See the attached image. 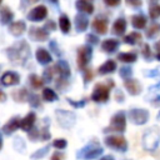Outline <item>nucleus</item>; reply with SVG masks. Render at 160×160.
<instances>
[{
    "label": "nucleus",
    "instance_id": "f257e3e1",
    "mask_svg": "<svg viewBox=\"0 0 160 160\" xmlns=\"http://www.w3.org/2000/svg\"><path fill=\"white\" fill-rule=\"evenodd\" d=\"M8 54H9L10 60L12 61V64L22 65L30 55V49H29V45L25 41H21L19 44H15L14 46L9 48Z\"/></svg>",
    "mask_w": 160,
    "mask_h": 160
},
{
    "label": "nucleus",
    "instance_id": "f03ea898",
    "mask_svg": "<svg viewBox=\"0 0 160 160\" xmlns=\"http://www.w3.org/2000/svg\"><path fill=\"white\" fill-rule=\"evenodd\" d=\"M114 86V82L111 80H108L106 82H99L94 86V91L91 94V99L95 102H105L109 100L110 89Z\"/></svg>",
    "mask_w": 160,
    "mask_h": 160
},
{
    "label": "nucleus",
    "instance_id": "7ed1b4c3",
    "mask_svg": "<svg viewBox=\"0 0 160 160\" xmlns=\"http://www.w3.org/2000/svg\"><path fill=\"white\" fill-rule=\"evenodd\" d=\"M126 129V118H125V112L119 111L116 112L111 120H110V125L109 128L105 129V131H118V132H122Z\"/></svg>",
    "mask_w": 160,
    "mask_h": 160
},
{
    "label": "nucleus",
    "instance_id": "20e7f679",
    "mask_svg": "<svg viewBox=\"0 0 160 160\" xmlns=\"http://www.w3.org/2000/svg\"><path fill=\"white\" fill-rule=\"evenodd\" d=\"M92 55V49L89 45H82L78 49V66L80 70H85Z\"/></svg>",
    "mask_w": 160,
    "mask_h": 160
},
{
    "label": "nucleus",
    "instance_id": "39448f33",
    "mask_svg": "<svg viewBox=\"0 0 160 160\" xmlns=\"http://www.w3.org/2000/svg\"><path fill=\"white\" fill-rule=\"evenodd\" d=\"M105 144L109 146V148H112V149H116V150H126L128 148V142H126V139L122 136V135H109L105 138Z\"/></svg>",
    "mask_w": 160,
    "mask_h": 160
},
{
    "label": "nucleus",
    "instance_id": "423d86ee",
    "mask_svg": "<svg viewBox=\"0 0 160 160\" xmlns=\"http://www.w3.org/2000/svg\"><path fill=\"white\" fill-rule=\"evenodd\" d=\"M130 120L136 125H142L149 120V111L144 109H132L129 111Z\"/></svg>",
    "mask_w": 160,
    "mask_h": 160
},
{
    "label": "nucleus",
    "instance_id": "0eeeda50",
    "mask_svg": "<svg viewBox=\"0 0 160 160\" xmlns=\"http://www.w3.org/2000/svg\"><path fill=\"white\" fill-rule=\"evenodd\" d=\"M102 152V148L99 146L98 144H89L86 148H84L80 152L79 156L84 158V159H94L98 155H100Z\"/></svg>",
    "mask_w": 160,
    "mask_h": 160
},
{
    "label": "nucleus",
    "instance_id": "6e6552de",
    "mask_svg": "<svg viewBox=\"0 0 160 160\" xmlns=\"http://www.w3.org/2000/svg\"><path fill=\"white\" fill-rule=\"evenodd\" d=\"M48 16V9L44 5H39L34 9H31L28 14V19L31 21H40L44 20Z\"/></svg>",
    "mask_w": 160,
    "mask_h": 160
},
{
    "label": "nucleus",
    "instance_id": "1a4fd4ad",
    "mask_svg": "<svg viewBox=\"0 0 160 160\" xmlns=\"http://www.w3.org/2000/svg\"><path fill=\"white\" fill-rule=\"evenodd\" d=\"M29 38L32 39L34 41H45V40L49 39V34H48V31L45 29H40V28L32 26V28H30Z\"/></svg>",
    "mask_w": 160,
    "mask_h": 160
},
{
    "label": "nucleus",
    "instance_id": "9d476101",
    "mask_svg": "<svg viewBox=\"0 0 160 160\" xmlns=\"http://www.w3.org/2000/svg\"><path fill=\"white\" fill-rule=\"evenodd\" d=\"M124 86L129 91L130 95H139L141 92V85L136 79H125L124 80Z\"/></svg>",
    "mask_w": 160,
    "mask_h": 160
},
{
    "label": "nucleus",
    "instance_id": "9b49d317",
    "mask_svg": "<svg viewBox=\"0 0 160 160\" xmlns=\"http://www.w3.org/2000/svg\"><path fill=\"white\" fill-rule=\"evenodd\" d=\"M0 81H1V84L5 85V86H11V85L19 84L20 78H19V75H18L16 72H14V71H6V72L2 74Z\"/></svg>",
    "mask_w": 160,
    "mask_h": 160
},
{
    "label": "nucleus",
    "instance_id": "f8f14e48",
    "mask_svg": "<svg viewBox=\"0 0 160 160\" xmlns=\"http://www.w3.org/2000/svg\"><path fill=\"white\" fill-rule=\"evenodd\" d=\"M91 26H92V29L98 34L104 35L108 31V20L106 19H102V18H96V19H94Z\"/></svg>",
    "mask_w": 160,
    "mask_h": 160
},
{
    "label": "nucleus",
    "instance_id": "ddd939ff",
    "mask_svg": "<svg viewBox=\"0 0 160 160\" xmlns=\"http://www.w3.org/2000/svg\"><path fill=\"white\" fill-rule=\"evenodd\" d=\"M52 69H54V72H56L58 75H60V78H68L69 75H70V68L68 66V64L65 62V61H62V60H60V61H58L54 66H52Z\"/></svg>",
    "mask_w": 160,
    "mask_h": 160
},
{
    "label": "nucleus",
    "instance_id": "4468645a",
    "mask_svg": "<svg viewBox=\"0 0 160 160\" xmlns=\"http://www.w3.org/2000/svg\"><path fill=\"white\" fill-rule=\"evenodd\" d=\"M35 120H36V115L35 112H29L24 119H21L20 121V128L25 131H30L35 124Z\"/></svg>",
    "mask_w": 160,
    "mask_h": 160
},
{
    "label": "nucleus",
    "instance_id": "2eb2a0df",
    "mask_svg": "<svg viewBox=\"0 0 160 160\" xmlns=\"http://www.w3.org/2000/svg\"><path fill=\"white\" fill-rule=\"evenodd\" d=\"M35 55H36V60H38L40 64H42V65H46V64L51 62V60H52L50 52H49L46 49H44V48L38 49Z\"/></svg>",
    "mask_w": 160,
    "mask_h": 160
},
{
    "label": "nucleus",
    "instance_id": "dca6fc26",
    "mask_svg": "<svg viewBox=\"0 0 160 160\" xmlns=\"http://www.w3.org/2000/svg\"><path fill=\"white\" fill-rule=\"evenodd\" d=\"M20 118H18V116H14L12 119H10L5 125H4V128H2V131L5 132V134H11V132H14L18 128H20Z\"/></svg>",
    "mask_w": 160,
    "mask_h": 160
},
{
    "label": "nucleus",
    "instance_id": "f3484780",
    "mask_svg": "<svg viewBox=\"0 0 160 160\" xmlns=\"http://www.w3.org/2000/svg\"><path fill=\"white\" fill-rule=\"evenodd\" d=\"M25 30H26V25L24 21H15V22H11L9 26V31L14 36H20L21 34H24Z\"/></svg>",
    "mask_w": 160,
    "mask_h": 160
},
{
    "label": "nucleus",
    "instance_id": "a211bd4d",
    "mask_svg": "<svg viewBox=\"0 0 160 160\" xmlns=\"http://www.w3.org/2000/svg\"><path fill=\"white\" fill-rule=\"evenodd\" d=\"M119 48V41L115 39H105L101 42V50L105 52H114Z\"/></svg>",
    "mask_w": 160,
    "mask_h": 160
},
{
    "label": "nucleus",
    "instance_id": "6ab92c4d",
    "mask_svg": "<svg viewBox=\"0 0 160 160\" xmlns=\"http://www.w3.org/2000/svg\"><path fill=\"white\" fill-rule=\"evenodd\" d=\"M116 70V62L114 60H106L101 66H99L98 71L100 75H105V74H111Z\"/></svg>",
    "mask_w": 160,
    "mask_h": 160
},
{
    "label": "nucleus",
    "instance_id": "aec40b11",
    "mask_svg": "<svg viewBox=\"0 0 160 160\" xmlns=\"http://www.w3.org/2000/svg\"><path fill=\"white\" fill-rule=\"evenodd\" d=\"M76 8L79 11L85 12V14H92L94 12V5L88 0H78Z\"/></svg>",
    "mask_w": 160,
    "mask_h": 160
},
{
    "label": "nucleus",
    "instance_id": "412c9836",
    "mask_svg": "<svg viewBox=\"0 0 160 160\" xmlns=\"http://www.w3.org/2000/svg\"><path fill=\"white\" fill-rule=\"evenodd\" d=\"M14 14L8 6H2L0 9V21L1 24H10L12 21Z\"/></svg>",
    "mask_w": 160,
    "mask_h": 160
},
{
    "label": "nucleus",
    "instance_id": "4be33fe9",
    "mask_svg": "<svg viewBox=\"0 0 160 160\" xmlns=\"http://www.w3.org/2000/svg\"><path fill=\"white\" fill-rule=\"evenodd\" d=\"M146 22H148V20H146L145 15H142V14L131 16V24L135 29H144L146 26Z\"/></svg>",
    "mask_w": 160,
    "mask_h": 160
},
{
    "label": "nucleus",
    "instance_id": "5701e85b",
    "mask_svg": "<svg viewBox=\"0 0 160 160\" xmlns=\"http://www.w3.org/2000/svg\"><path fill=\"white\" fill-rule=\"evenodd\" d=\"M88 25H89V20L85 15L79 14L75 16V26H76L78 31H85L88 29Z\"/></svg>",
    "mask_w": 160,
    "mask_h": 160
},
{
    "label": "nucleus",
    "instance_id": "b1692460",
    "mask_svg": "<svg viewBox=\"0 0 160 160\" xmlns=\"http://www.w3.org/2000/svg\"><path fill=\"white\" fill-rule=\"evenodd\" d=\"M125 30H126V21L122 18H119L118 20H115L112 25V32L115 35H122Z\"/></svg>",
    "mask_w": 160,
    "mask_h": 160
},
{
    "label": "nucleus",
    "instance_id": "393cba45",
    "mask_svg": "<svg viewBox=\"0 0 160 160\" xmlns=\"http://www.w3.org/2000/svg\"><path fill=\"white\" fill-rule=\"evenodd\" d=\"M141 40V34L138 31H132L130 34H128L126 36H124V42L130 44V45H135L138 42H140Z\"/></svg>",
    "mask_w": 160,
    "mask_h": 160
},
{
    "label": "nucleus",
    "instance_id": "a878e982",
    "mask_svg": "<svg viewBox=\"0 0 160 160\" xmlns=\"http://www.w3.org/2000/svg\"><path fill=\"white\" fill-rule=\"evenodd\" d=\"M59 26H60V30L64 32V34H68L70 31V28H71V24H70V20L66 15H61L59 18Z\"/></svg>",
    "mask_w": 160,
    "mask_h": 160
},
{
    "label": "nucleus",
    "instance_id": "bb28decb",
    "mask_svg": "<svg viewBox=\"0 0 160 160\" xmlns=\"http://www.w3.org/2000/svg\"><path fill=\"white\" fill-rule=\"evenodd\" d=\"M138 55L136 52H120L118 54V60L122 61V62H134L136 61Z\"/></svg>",
    "mask_w": 160,
    "mask_h": 160
},
{
    "label": "nucleus",
    "instance_id": "cd10ccee",
    "mask_svg": "<svg viewBox=\"0 0 160 160\" xmlns=\"http://www.w3.org/2000/svg\"><path fill=\"white\" fill-rule=\"evenodd\" d=\"M12 98L15 99V101H20V102H22V101H25V100H28V98H30L29 96V94H28V91H26V89H19V90H15L14 92H12Z\"/></svg>",
    "mask_w": 160,
    "mask_h": 160
},
{
    "label": "nucleus",
    "instance_id": "c85d7f7f",
    "mask_svg": "<svg viewBox=\"0 0 160 160\" xmlns=\"http://www.w3.org/2000/svg\"><path fill=\"white\" fill-rule=\"evenodd\" d=\"M29 80H30V84H31V86L34 88V89H40V88H42V85H44V78H40L39 75H36V74H32V75H30L29 76Z\"/></svg>",
    "mask_w": 160,
    "mask_h": 160
},
{
    "label": "nucleus",
    "instance_id": "c756f323",
    "mask_svg": "<svg viewBox=\"0 0 160 160\" xmlns=\"http://www.w3.org/2000/svg\"><path fill=\"white\" fill-rule=\"evenodd\" d=\"M56 94H55V91L54 90H51L50 88H45L44 90H42V99L45 100V101H54V100H56Z\"/></svg>",
    "mask_w": 160,
    "mask_h": 160
},
{
    "label": "nucleus",
    "instance_id": "7c9ffc66",
    "mask_svg": "<svg viewBox=\"0 0 160 160\" xmlns=\"http://www.w3.org/2000/svg\"><path fill=\"white\" fill-rule=\"evenodd\" d=\"M149 15H150V18H151L152 20L160 18V5H159V4H155V5L150 6V9H149Z\"/></svg>",
    "mask_w": 160,
    "mask_h": 160
},
{
    "label": "nucleus",
    "instance_id": "2f4dec72",
    "mask_svg": "<svg viewBox=\"0 0 160 160\" xmlns=\"http://www.w3.org/2000/svg\"><path fill=\"white\" fill-rule=\"evenodd\" d=\"M159 32H160V24H152V25L148 29L146 35H148L149 38H152V36L158 35Z\"/></svg>",
    "mask_w": 160,
    "mask_h": 160
},
{
    "label": "nucleus",
    "instance_id": "473e14b6",
    "mask_svg": "<svg viewBox=\"0 0 160 160\" xmlns=\"http://www.w3.org/2000/svg\"><path fill=\"white\" fill-rule=\"evenodd\" d=\"M141 54H142V56H144L145 59H150V58H151V50H150L149 44H144V45L141 46Z\"/></svg>",
    "mask_w": 160,
    "mask_h": 160
},
{
    "label": "nucleus",
    "instance_id": "72a5a7b5",
    "mask_svg": "<svg viewBox=\"0 0 160 160\" xmlns=\"http://www.w3.org/2000/svg\"><path fill=\"white\" fill-rule=\"evenodd\" d=\"M66 144L68 142L65 139H56L52 141V146H55L56 149H64V148H66Z\"/></svg>",
    "mask_w": 160,
    "mask_h": 160
},
{
    "label": "nucleus",
    "instance_id": "f704fd0d",
    "mask_svg": "<svg viewBox=\"0 0 160 160\" xmlns=\"http://www.w3.org/2000/svg\"><path fill=\"white\" fill-rule=\"evenodd\" d=\"M131 69L130 68H121L120 69V76L124 78V79H130V75H131Z\"/></svg>",
    "mask_w": 160,
    "mask_h": 160
},
{
    "label": "nucleus",
    "instance_id": "c9c22d12",
    "mask_svg": "<svg viewBox=\"0 0 160 160\" xmlns=\"http://www.w3.org/2000/svg\"><path fill=\"white\" fill-rule=\"evenodd\" d=\"M54 69L52 68H49V69H45L44 71V79L45 81H50V79H52V75H54Z\"/></svg>",
    "mask_w": 160,
    "mask_h": 160
},
{
    "label": "nucleus",
    "instance_id": "e433bc0d",
    "mask_svg": "<svg viewBox=\"0 0 160 160\" xmlns=\"http://www.w3.org/2000/svg\"><path fill=\"white\" fill-rule=\"evenodd\" d=\"M125 2L132 8H140L142 5V0H125Z\"/></svg>",
    "mask_w": 160,
    "mask_h": 160
},
{
    "label": "nucleus",
    "instance_id": "4c0bfd02",
    "mask_svg": "<svg viewBox=\"0 0 160 160\" xmlns=\"http://www.w3.org/2000/svg\"><path fill=\"white\" fill-rule=\"evenodd\" d=\"M92 71H91V69H85L84 70V80H85V82H89L91 79H92Z\"/></svg>",
    "mask_w": 160,
    "mask_h": 160
},
{
    "label": "nucleus",
    "instance_id": "58836bf2",
    "mask_svg": "<svg viewBox=\"0 0 160 160\" xmlns=\"http://www.w3.org/2000/svg\"><path fill=\"white\" fill-rule=\"evenodd\" d=\"M29 101H30V104L32 106H40V100H39V96L38 95H30Z\"/></svg>",
    "mask_w": 160,
    "mask_h": 160
},
{
    "label": "nucleus",
    "instance_id": "ea45409f",
    "mask_svg": "<svg viewBox=\"0 0 160 160\" xmlns=\"http://www.w3.org/2000/svg\"><path fill=\"white\" fill-rule=\"evenodd\" d=\"M121 0H104V2L108 5V6H118L120 4Z\"/></svg>",
    "mask_w": 160,
    "mask_h": 160
},
{
    "label": "nucleus",
    "instance_id": "a19ab883",
    "mask_svg": "<svg viewBox=\"0 0 160 160\" xmlns=\"http://www.w3.org/2000/svg\"><path fill=\"white\" fill-rule=\"evenodd\" d=\"M51 160H64V155L61 152H54L51 155Z\"/></svg>",
    "mask_w": 160,
    "mask_h": 160
},
{
    "label": "nucleus",
    "instance_id": "79ce46f5",
    "mask_svg": "<svg viewBox=\"0 0 160 160\" xmlns=\"http://www.w3.org/2000/svg\"><path fill=\"white\" fill-rule=\"evenodd\" d=\"M88 40H89V42H91V44H98V38L96 36H94V35H88V38H86Z\"/></svg>",
    "mask_w": 160,
    "mask_h": 160
},
{
    "label": "nucleus",
    "instance_id": "37998d69",
    "mask_svg": "<svg viewBox=\"0 0 160 160\" xmlns=\"http://www.w3.org/2000/svg\"><path fill=\"white\" fill-rule=\"evenodd\" d=\"M45 28H50L51 30H55V24H54L52 21H48V22L45 24Z\"/></svg>",
    "mask_w": 160,
    "mask_h": 160
},
{
    "label": "nucleus",
    "instance_id": "c03bdc74",
    "mask_svg": "<svg viewBox=\"0 0 160 160\" xmlns=\"http://www.w3.org/2000/svg\"><path fill=\"white\" fill-rule=\"evenodd\" d=\"M68 101H69L70 104H72L74 106H82V105H84V101H80V102H75V101H72V100H70V99H68Z\"/></svg>",
    "mask_w": 160,
    "mask_h": 160
},
{
    "label": "nucleus",
    "instance_id": "a18cd8bd",
    "mask_svg": "<svg viewBox=\"0 0 160 160\" xmlns=\"http://www.w3.org/2000/svg\"><path fill=\"white\" fill-rule=\"evenodd\" d=\"M6 100V95H5V92L4 91H1L0 90V102H4Z\"/></svg>",
    "mask_w": 160,
    "mask_h": 160
},
{
    "label": "nucleus",
    "instance_id": "49530a36",
    "mask_svg": "<svg viewBox=\"0 0 160 160\" xmlns=\"http://www.w3.org/2000/svg\"><path fill=\"white\" fill-rule=\"evenodd\" d=\"M155 49H156V54H160V40L155 42Z\"/></svg>",
    "mask_w": 160,
    "mask_h": 160
},
{
    "label": "nucleus",
    "instance_id": "de8ad7c7",
    "mask_svg": "<svg viewBox=\"0 0 160 160\" xmlns=\"http://www.w3.org/2000/svg\"><path fill=\"white\" fill-rule=\"evenodd\" d=\"M100 160H115V159H114L111 155H105V156H102Z\"/></svg>",
    "mask_w": 160,
    "mask_h": 160
},
{
    "label": "nucleus",
    "instance_id": "09e8293b",
    "mask_svg": "<svg viewBox=\"0 0 160 160\" xmlns=\"http://www.w3.org/2000/svg\"><path fill=\"white\" fill-rule=\"evenodd\" d=\"M2 148V139H1V135H0V149Z\"/></svg>",
    "mask_w": 160,
    "mask_h": 160
},
{
    "label": "nucleus",
    "instance_id": "8fccbe9b",
    "mask_svg": "<svg viewBox=\"0 0 160 160\" xmlns=\"http://www.w3.org/2000/svg\"><path fill=\"white\" fill-rule=\"evenodd\" d=\"M28 1H29V2H32V4H34V2H36L38 0H28Z\"/></svg>",
    "mask_w": 160,
    "mask_h": 160
},
{
    "label": "nucleus",
    "instance_id": "3c124183",
    "mask_svg": "<svg viewBox=\"0 0 160 160\" xmlns=\"http://www.w3.org/2000/svg\"><path fill=\"white\" fill-rule=\"evenodd\" d=\"M52 1H54V2H56V0H52Z\"/></svg>",
    "mask_w": 160,
    "mask_h": 160
},
{
    "label": "nucleus",
    "instance_id": "603ef678",
    "mask_svg": "<svg viewBox=\"0 0 160 160\" xmlns=\"http://www.w3.org/2000/svg\"><path fill=\"white\" fill-rule=\"evenodd\" d=\"M0 2H1V0H0Z\"/></svg>",
    "mask_w": 160,
    "mask_h": 160
}]
</instances>
